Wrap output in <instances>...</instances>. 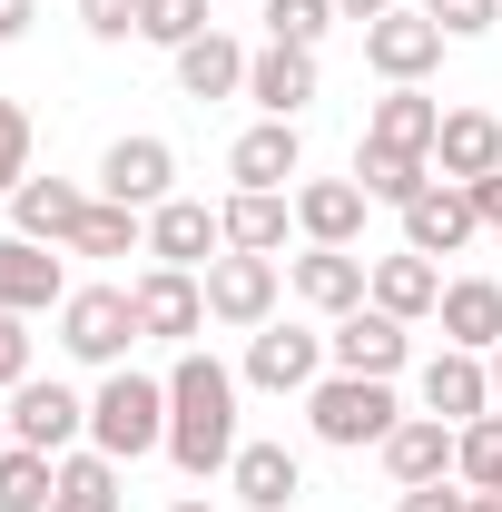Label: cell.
Returning a JSON list of instances; mask_svg holds the SVG:
<instances>
[{
	"label": "cell",
	"mask_w": 502,
	"mask_h": 512,
	"mask_svg": "<svg viewBox=\"0 0 502 512\" xmlns=\"http://www.w3.org/2000/svg\"><path fill=\"white\" fill-rule=\"evenodd\" d=\"M168 463L197 483L237 463V375L217 355H178V375H168Z\"/></svg>",
	"instance_id": "1"
},
{
	"label": "cell",
	"mask_w": 502,
	"mask_h": 512,
	"mask_svg": "<svg viewBox=\"0 0 502 512\" xmlns=\"http://www.w3.org/2000/svg\"><path fill=\"white\" fill-rule=\"evenodd\" d=\"M89 444L109 463H138V453H168V384L109 365V384L89 394Z\"/></svg>",
	"instance_id": "2"
},
{
	"label": "cell",
	"mask_w": 502,
	"mask_h": 512,
	"mask_svg": "<svg viewBox=\"0 0 502 512\" xmlns=\"http://www.w3.org/2000/svg\"><path fill=\"white\" fill-rule=\"evenodd\" d=\"M306 414H315V444H335V453H365V444H384L404 424L394 384H375V375H325L306 394Z\"/></svg>",
	"instance_id": "3"
},
{
	"label": "cell",
	"mask_w": 502,
	"mask_h": 512,
	"mask_svg": "<svg viewBox=\"0 0 502 512\" xmlns=\"http://www.w3.org/2000/svg\"><path fill=\"white\" fill-rule=\"evenodd\" d=\"M60 345L79 355V365H128V345H138V306H128V286H69Z\"/></svg>",
	"instance_id": "4"
},
{
	"label": "cell",
	"mask_w": 502,
	"mask_h": 512,
	"mask_svg": "<svg viewBox=\"0 0 502 512\" xmlns=\"http://www.w3.org/2000/svg\"><path fill=\"white\" fill-rule=\"evenodd\" d=\"M365 69H375L384 89H424L443 69V30L424 10H384V20H365Z\"/></svg>",
	"instance_id": "5"
},
{
	"label": "cell",
	"mask_w": 502,
	"mask_h": 512,
	"mask_svg": "<svg viewBox=\"0 0 502 512\" xmlns=\"http://www.w3.org/2000/svg\"><path fill=\"white\" fill-rule=\"evenodd\" d=\"M128 306H138V335L188 345L197 325H207V276H188V266H148V276L128 286Z\"/></svg>",
	"instance_id": "6"
},
{
	"label": "cell",
	"mask_w": 502,
	"mask_h": 512,
	"mask_svg": "<svg viewBox=\"0 0 502 512\" xmlns=\"http://www.w3.org/2000/svg\"><path fill=\"white\" fill-rule=\"evenodd\" d=\"M207 316L217 325H266L276 316V256H247V247H227V256H207Z\"/></svg>",
	"instance_id": "7"
},
{
	"label": "cell",
	"mask_w": 502,
	"mask_h": 512,
	"mask_svg": "<svg viewBox=\"0 0 502 512\" xmlns=\"http://www.w3.org/2000/svg\"><path fill=\"white\" fill-rule=\"evenodd\" d=\"M89 434V404L69 394V384H10V444H30V453H69Z\"/></svg>",
	"instance_id": "8"
},
{
	"label": "cell",
	"mask_w": 502,
	"mask_h": 512,
	"mask_svg": "<svg viewBox=\"0 0 502 512\" xmlns=\"http://www.w3.org/2000/svg\"><path fill=\"white\" fill-rule=\"evenodd\" d=\"M168 178H178V148L168 138H109V158H99V197H119V207H168Z\"/></svg>",
	"instance_id": "9"
},
{
	"label": "cell",
	"mask_w": 502,
	"mask_h": 512,
	"mask_svg": "<svg viewBox=\"0 0 502 512\" xmlns=\"http://www.w3.org/2000/svg\"><path fill=\"white\" fill-rule=\"evenodd\" d=\"M325 355H335V375H375V384H394V375H404V316L355 306V316H335Z\"/></svg>",
	"instance_id": "10"
},
{
	"label": "cell",
	"mask_w": 502,
	"mask_h": 512,
	"mask_svg": "<svg viewBox=\"0 0 502 512\" xmlns=\"http://www.w3.org/2000/svg\"><path fill=\"white\" fill-rule=\"evenodd\" d=\"M315 365H325V335H306V325H256L247 335V384H266V394H315Z\"/></svg>",
	"instance_id": "11"
},
{
	"label": "cell",
	"mask_w": 502,
	"mask_h": 512,
	"mask_svg": "<svg viewBox=\"0 0 502 512\" xmlns=\"http://www.w3.org/2000/svg\"><path fill=\"white\" fill-rule=\"evenodd\" d=\"M40 306H69V276L40 237H0V316H40Z\"/></svg>",
	"instance_id": "12"
},
{
	"label": "cell",
	"mask_w": 502,
	"mask_h": 512,
	"mask_svg": "<svg viewBox=\"0 0 502 512\" xmlns=\"http://www.w3.org/2000/svg\"><path fill=\"white\" fill-rule=\"evenodd\" d=\"M296 296L315 316H355V306H375V266L355 247H315V256H296Z\"/></svg>",
	"instance_id": "13"
},
{
	"label": "cell",
	"mask_w": 502,
	"mask_h": 512,
	"mask_svg": "<svg viewBox=\"0 0 502 512\" xmlns=\"http://www.w3.org/2000/svg\"><path fill=\"white\" fill-rule=\"evenodd\" d=\"M424 414H443L453 434H463L473 414H493V365H483V355H463V345H443L434 365H424Z\"/></svg>",
	"instance_id": "14"
},
{
	"label": "cell",
	"mask_w": 502,
	"mask_h": 512,
	"mask_svg": "<svg viewBox=\"0 0 502 512\" xmlns=\"http://www.w3.org/2000/svg\"><path fill=\"white\" fill-rule=\"evenodd\" d=\"M493 168H502V119H493V109H443V138H434V178L473 188V178H493Z\"/></svg>",
	"instance_id": "15"
},
{
	"label": "cell",
	"mask_w": 502,
	"mask_h": 512,
	"mask_svg": "<svg viewBox=\"0 0 502 512\" xmlns=\"http://www.w3.org/2000/svg\"><path fill=\"white\" fill-rule=\"evenodd\" d=\"M434 316H443V345H463V355H493V345H502V276H453Z\"/></svg>",
	"instance_id": "16"
},
{
	"label": "cell",
	"mask_w": 502,
	"mask_h": 512,
	"mask_svg": "<svg viewBox=\"0 0 502 512\" xmlns=\"http://www.w3.org/2000/svg\"><path fill=\"white\" fill-rule=\"evenodd\" d=\"M217 247H227V227H217L197 197H168V207H148V256H158V266H188V276H197Z\"/></svg>",
	"instance_id": "17"
},
{
	"label": "cell",
	"mask_w": 502,
	"mask_h": 512,
	"mask_svg": "<svg viewBox=\"0 0 502 512\" xmlns=\"http://www.w3.org/2000/svg\"><path fill=\"white\" fill-rule=\"evenodd\" d=\"M473 227H483V217H473V197L453 188V178H434V188L404 207V247H414V256H453V247H473Z\"/></svg>",
	"instance_id": "18"
},
{
	"label": "cell",
	"mask_w": 502,
	"mask_h": 512,
	"mask_svg": "<svg viewBox=\"0 0 502 512\" xmlns=\"http://www.w3.org/2000/svg\"><path fill=\"white\" fill-rule=\"evenodd\" d=\"M375 453H384V473H394L404 493H414V483H443V473H453V424H443V414H404Z\"/></svg>",
	"instance_id": "19"
},
{
	"label": "cell",
	"mask_w": 502,
	"mask_h": 512,
	"mask_svg": "<svg viewBox=\"0 0 502 512\" xmlns=\"http://www.w3.org/2000/svg\"><path fill=\"white\" fill-rule=\"evenodd\" d=\"M306 168V138H296V119H256L237 148H227V178L237 188H286Z\"/></svg>",
	"instance_id": "20"
},
{
	"label": "cell",
	"mask_w": 502,
	"mask_h": 512,
	"mask_svg": "<svg viewBox=\"0 0 502 512\" xmlns=\"http://www.w3.org/2000/svg\"><path fill=\"white\" fill-rule=\"evenodd\" d=\"M365 207H375V197L355 188V178H306V188H296V227H306L315 247H355V237H365Z\"/></svg>",
	"instance_id": "21"
},
{
	"label": "cell",
	"mask_w": 502,
	"mask_h": 512,
	"mask_svg": "<svg viewBox=\"0 0 502 512\" xmlns=\"http://www.w3.org/2000/svg\"><path fill=\"white\" fill-rule=\"evenodd\" d=\"M89 217V197L69 178H20L10 188V237H40V247H69V227Z\"/></svg>",
	"instance_id": "22"
},
{
	"label": "cell",
	"mask_w": 502,
	"mask_h": 512,
	"mask_svg": "<svg viewBox=\"0 0 502 512\" xmlns=\"http://www.w3.org/2000/svg\"><path fill=\"white\" fill-rule=\"evenodd\" d=\"M247 99L266 109V119H296V109L315 99V50H286V40H266V50L247 60Z\"/></svg>",
	"instance_id": "23"
},
{
	"label": "cell",
	"mask_w": 502,
	"mask_h": 512,
	"mask_svg": "<svg viewBox=\"0 0 502 512\" xmlns=\"http://www.w3.org/2000/svg\"><path fill=\"white\" fill-rule=\"evenodd\" d=\"M227 473H237V503H247V512H286L296 493H306V463H296L286 444H237Z\"/></svg>",
	"instance_id": "24"
},
{
	"label": "cell",
	"mask_w": 502,
	"mask_h": 512,
	"mask_svg": "<svg viewBox=\"0 0 502 512\" xmlns=\"http://www.w3.org/2000/svg\"><path fill=\"white\" fill-rule=\"evenodd\" d=\"M365 138H375V148H414V158H434V138H443V99H424V89H384L375 119H365Z\"/></svg>",
	"instance_id": "25"
},
{
	"label": "cell",
	"mask_w": 502,
	"mask_h": 512,
	"mask_svg": "<svg viewBox=\"0 0 502 512\" xmlns=\"http://www.w3.org/2000/svg\"><path fill=\"white\" fill-rule=\"evenodd\" d=\"M168 60H178V89H188V99H237V89H247V50H237L227 30H207V40L168 50Z\"/></svg>",
	"instance_id": "26"
},
{
	"label": "cell",
	"mask_w": 502,
	"mask_h": 512,
	"mask_svg": "<svg viewBox=\"0 0 502 512\" xmlns=\"http://www.w3.org/2000/svg\"><path fill=\"white\" fill-rule=\"evenodd\" d=\"M375 306H384V316H404V325L434 316V306H443L434 256H414V247H404V256H375Z\"/></svg>",
	"instance_id": "27"
},
{
	"label": "cell",
	"mask_w": 502,
	"mask_h": 512,
	"mask_svg": "<svg viewBox=\"0 0 502 512\" xmlns=\"http://www.w3.org/2000/svg\"><path fill=\"white\" fill-rule=\"evenodd\" d=\"M355 188L365 197H384V207H414V197L434 188V158H414V148H355Z\"/></svg>",
	"instance_id": "28"
},
{
	"label": "cell",
	"mask_w": 502,
	"mask_h": 512,
	"mask_svg": "<svg viewBox=\"0 0 502 512\" xmlns=\"http://www.w3.org/2000/svg\"><path fill=\"white\" fill-rule=\"evenodd\" d=\"M69 256H148V207L89 197V217L69 227Z\"/></svg>",
	"instance_id": "29"
},
{
	"label": "cell",
	"mask_w": 502,
	"mask_h": 512,
	"mask_svg": "<svg viewBox=\"0 0 502 512\" xmlns=\"http://www.w3.org/2000/svg\"><path fill=\"white\" fill-rule=\"evenodd\" d=\"M217 227H227V247L276 256V247H286V197H276V188H237L227 207H217Z\"/></svg>",
	"instance_id": "30"
},
{
	"label": "cell",
	"mask_w": 502,
	"mask_h": 512,
	"mask_svg": "<svg viewBox=\"0 0 502 512\" xmlns=\"http://www.w3.org/2000/svg\"><path fill=\"white\" fill-rule=\"evenodd\" d=\"M50 503H60V453L10 444L0 453V512H50Z\"/></svg>",
	"instance_id": "31"
},
{
	"label": "cell",
	"mask_w": 502,
	"mask_h": 512,
	"mask_svg": "<svg viewBox=\"0 0 502 512\" xmlns=\"http://www.w3.org/2000/svg\"><path fill=\"white\" fill-rule=\"evenodd\" d=\"M50 512H119V463L89 444V453H60V503Z\"/></svg>",
	"instance_id": "32"
},
{
	"label": "cell",
	"mask_w": 502,
	"mask_h": 512,
	"mask_svg": "<svg viewBox=\"0 0 502 512\" xmlns=\"http://www.w3.org/2000/svg\"><path fill=\"white\" fill-rule=\"evenodd\" d=\"M453 473H463V493H502V414H473L453 434Z\"/></svg>",
	"instance_id": "33"
},
{
	"label": "cell",
	"mask_w": 502,
	"mask_h": 512,
	"mask_svg": "<svg viewBox=\"0 0 502 512\" xmlns=\"http://www.w3.org/2000/svg\"><path fill=\"white\" fill-rule=\"evenodd\" d=\"M217 20H207V0H138V40H158V50H188L207 40Z\"/></svg>",
	"instance_id": "34"
},
{
	"label": "cell",
	"mask_w": 502,
	"mask_h": 512,
	"mask_svg": "<svg viewBox=\"0 0 502 512\" xmlns=\"http://www.w3.org/2000/svg\"><path fill=\"white\" fill-rule=\"evenodd\" d=\"M335 30V0H266V40H286V50H315Z\"/></svg>",
	"instance_id": "35"
},
{
	"label": "cell",
	"mask_w": 502,
	"mask_h": 512,
	"mask_svg": "<svg viewBox=\"0 0 502 512\" xmlns=\"http://www.w3.org/2000/svg\"><path fill=\"white\" fill-rule=\"evenodd\" d=\"M30 178V109L20 99H0V197Z\"/></svg>",
	"instance_id": "36"
},
{
	"label": "cell",
	"mask_w": 502,
	"mask_h": 512,
	"mask_svg": "<svg viewBox=\"0 0 502 512\" xmlns=\"http://www.w3.org/2000/svg\"><path fill=\"white\" fill-rule=\"evenodd\" d=\"M424 20H434L443 40H483V30L502 20V0H424Z\"/></svg>",
	"instance_id": "37"
},
{
	"label": "cell",
	"mask_w": 502,
	"mask_h": 512,
	"mask_svg": "<svg viewBox=\"0 0 502 512\" xmlns=\"http://www.w3.org/2000/svg\"><path fill=\"white\" fill-rule=\"evenodd\" d=\"M79 20H89V40H128L138 30V0H79Z\"/></svg>",
	"instance_id": "38"
},
{
	"label": "cell",
	"mask_w": 502,
	"mask_h": 512,
	"mask_svg": "<svg viewBox=\"0 0 502 512\" xmlns=\"http://www.w3.org/2000/svg\"><path fill=\"white\" fill-rule=\"evenodd\" d=\"M0 384H30V316H0Z\"/></svg>",
	"instance_id": "39"
},
{
	"label": "cell",
	"mask_w": 502,
	"mask_h": 512,
	"mask_svg": "<svg viewBox=\"0 0 502 512\" xmlns=\"http://www.w3.org/2000/svg\"><path fill=\"white\" fill-rule=\"evenodd\" d=\"M463 197H473V217H483V227H493V237H502V168H493V178H473V188H463Z\"/></svg>",
	"instance_id": "40"
},
{
	"label": "cell",
	"mask_w": 502,
	"mask_h": 512,
	"mask_svg": "<svg viewBox=\"0 0 502 512\" xmlns=\"http://www.w3.org/2000/svg\"><path fill=\"white\" fill-rule=\"evenodd\" d=\"M394 512H463V493H443V483H414V493H404Z\"/></svg>",
	"instance_id": "41"
},
{
	"label": "cell",
	"mask_w": 502,
	"mask_h": 512,
	"mask_svg": "<svg viewBox=\"0 0 502 512\" xmlns=\"http://www.w3.org/2000/svg\"><path fill=\"white\" fill-rule=\"evenodd\" d=\"M384 10H404V0H335V20H384Z\"/></svg>",
	"instance_id": "42"
},
{
	"label": "cell",
	"mask_w": 502,
	"mask_h": 512,
	"mask_svg": "<svg viewBox=\"0 0 502 512\" xmlns=\"http://www.w3.org/2000/svg\"><path fill=\"white\" fill-rule=\"evenodd\" d=\"M30 30V0H0V40H20Z\"/></svg>",
	"instance_id": "43"
},
{
	"label": "cell",
	"mask_w": 502,
	"mask_h": 512,
	"mask_svg": "<svg viewBox=\"0 0 502 512\" xmlns=\"http://www.w3.org/2000/svg\"><path fill=\"white\" fill-rule=\"evenodd\" d=\"M463 512H502V493H463Z\"/></svg>",
	"instance_id": "44"
},
{
	"label": "cell",
	"mask_w": 502,
	"mask_h": 512,
	"mask_svg": "<svg viewBox=\"0 0 502 512\" xmlns=\"http://www.w3.org/2000/svg\"><path fill=\"white\" fill-rule=\"evenodd\" d=\"M493 394H502V345H493Z\"/></svg>",
	"instance_id": "45"
},
{
	"label": "cell",
	"mask_w": 502,
	"mask_h": 512,
	"mask_svg": "<svg viewBox=\"0 0 502 512\" xmlns=\"http://www.w3.org/2000/svg\"><path fill=\"white\" fill-rule=\"evenodd\" d=\"M0 453H10V414H0Z\"/></svg>",
	"instance_id": "46"
},
{
	"label": "cell",
	"mask_w": 502,
	"mask_h": 512,
	"mask_svg": "<svg viewBox=\"0 0 502 512\" xmlns=\"http://www.w3.org/2000/svg\"><path fill=\"white\" fill-rule=\"evenodd\" d=\"M168 512H207V503H168Z\"/></svg>",
	"instance_id": "47"
}]
</instances>
